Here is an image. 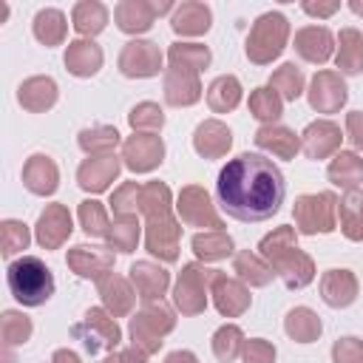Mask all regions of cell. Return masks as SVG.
<instances>
[{
	"label": "cell",
	"instance_id": "obj_1",
	"mask_svg": "<svg viewBox=\"0 0 363 363\" xmlns=\"http://www.w3.org/2000/svg\"><path fill=\"white\" fill-rule=\"evenodd\" d=\"M286 196V182L281 167L261 153H238L230 159L216 182L218 207L247 224L272 218Z\"/></svg>",
	"mask_w": 363,
	"mask_h": 363
},
{
	"label": "cell",
	"instance_id": "obj_2",
	"mask_svg": "<svg viewBox=\"0 0 363 363\" xmlns=\"http://www.w3.org/2000/svg\"><path fill=\"white\" fill-rule=\"evenodd\" d=\"M139 213L145 216V250L164 264L179 258V238L182 221L173 218V196L164 182L142 184Z\"/></svg>",
	"mask_w": 363,
	"mask_h": 363
},
{
	"label": "cell",
	"instance_id": "obj_3",
	"mask_svg": "<svg viewBox=\"0 0 363 363\" xmlns=\"http://www.w3.org/2000/svg\"><path fill=\"white\" fill-rule=\"evenodd\" d=\"M258 255L289 289H303L315 281V261L298 247V230L289 224H281L267 233L258 244Z\"/></svg>",
	"mask_w": 363,
	"mask_h": 363
},
{
	"label": "cell",
	"instance_id": "obj_4",
	"mask_svg": "<svg viewBox=\"0 0 363 363\" xmlns=\"http://www.w3.org/2000/svg\"><path fill=\"white\" fill-rule=\"evenodd\" d=\"M9 292L23 306H43L54 295V275L37 255H23L6 269Z\"/></svg>",
	"mask_w": 363,
	"mask_h": 363
},
{
	"label": "cell",
	"instance_id": "obj_5",
	"mask_svg": "<svg viewBox=\"0 0 363 363\" xmlns=\"http://www.w3.org/2000/svg\"><path fill=\"white\" fill-rule=\"evenodd\" d=\"M286 40H289V20L281 11H267L252 23L247 34V45H244L247 60L255 65H269L272 60L281 57Z\"/></svg>",
	"mask_w": 363,
	"mask_h": 363
},
{
	"label": "cell",
	"instance_id": "obj_6",
	"mask_svg": "<svg viewBox=\"0 0 363 363\" xmlns=\"http://www.w3.org/2000/svg\"><path fill=\"white\" fill-rule=\"evenodd\" d=\"M176 329V312L170 303L164 301H150L142 306V312H136L130 318V326H128V335L133 340L136 349L147 352V354H156L162 349V337L170 335Z\"/></svg>",
	"mask_w": 363,
	"mask_h": 363
},
{
	"label": "cell",
	"instance_id": "obj_7",
	"mask_svg": "<svg viewBox=\"0 0 363 363\" xmlns=\"http://www.w3.org/2000/svg\"><path fill=\"white\" fill-rule=\"evenodd\" d=\"M71 335L82 343V349L88 354H102V352H113L122 340V329L116 323V318L105 309V306H91L85 309L82 320L71 326Z\"/></svg>",
	"mask_w": 363,
	"mask_h": 363
},
{
	"label": "cell",
	"instance_id": "obj_8",
	"mask_svg": "<svg viewBox=\"0 0 363 363\" xmlns=\"http://www.w3.org/2000/svg\"><path fill=\"white\" fill-rule=\"evenodd\" d=\"M337 196L332 190L323 193H306L298 196L292 204L295 216V230L303 235H318V233H332L337 227Z\"/></svg>",
	"mask_w": 363,
	"mask_h": 363
},
{
	"label": "cell",
	"instance_id": "obj_9",
	"mask_svg": "<svg viewBox=\"0 0 363 363\" xmlns=\"http://www.w3.org/2000/svg\"><path fill=\"white\" fill-rule=\"evenodd\" d=\"M218 275V269H210L199 261L184 264L176 284H173V306L182 315H199L207 306V295L213 286V278Z\"/></svg>",
	"mask_w": 363,
	"mask_h": 363
},
{
	"label": "cell",
	"instance_id": "obj_10",
	"mask_svg": "<svg viewBox=\"0 0 363 363\" xmlns=\"http://www.w3.org/2000/svg\"><path fill=\"white\" fill-rule=\"evenodd\" d=\"M176 213L179 221H184L187 227H210V230H224L221 216L216 213V204L210 199V193L199 184H187L182 187L179 199H176Z\"/></svg>",
	"mask_w": 363,
	"mask_h": 363
},
{
	"label": "cell",
	"instance_id": "obj_11",
	"mask_svg": "<svg viewBox=\"0 0 363 363\" xmlns=\"http://www.w3.org/2000/svg\"><path fill=\"white\" fill-rule=\"evenodd\" d=\"M162 51L150 40H130L119 51V71L130 79H147L162 71Z\"/></svg>",
	"mask_w": 363,
	"mask_h": 363
},
{
	"label": "cell",
	"instance_id": "obj_12",
	"mask_svg": "<svg viewBox=\"0 0 363 363\" xmlns=\"http://www.w3.org/2000/svg\"><path fill=\"white\" fill-rule=\"evenodd\" d=\"M306 99H309V108L318 111V113H337L349 99V88L343 82V74L340 71H326V68L318 71L309 82Z\"/></svg>",
	"mask_w": 363,
	"mask_h": 363
},
{
	"label": "cell",
	"instance_id": "obj_13",
	"mask_svg": "<svg viewBox=\"0 0 363 363\" xmlns=\"http://www.w3.org/2000/svg\"><path fill=\"white\" fill-rule=\"evenodd\" d=\"M170 9H173V3H167V0H162V3H156V0H122L113 9V20H116L119 31H125V34H145L153 26V20L159 14H167Z\"/></svg>",
	"mask_w": 363,
	"mask_h": 363
},
{
	"label": "cell",
	"instance_id": "obj_14",
	"mask_svg": "<svg viewBox=\"0 0 363 363\" xmlns=\"http://www.w3.org/2000/svg\"><path fill=\"white\" fill-rule=\"evenodd\" d=\"M164 159V142L156 133H133L122 142V162L133 173H150Z\"/></svg>",
	"mask_w": 363,
	"mask_h": 363
},
{
	"label": "cell",
	"instance_id": "obj_15",
	"mask_svg": "<svg viewBox=\"0 0 363 363\" xmlns=\"http://www.w3.org/2000/svg\"><path fill=\"white\" fill-rule=\"evenodd\" d=\"M74 233V221H71V213L65 204H45V210L40 213L37 218V227H34V238L43 250H60Z\"/></svg>",
	"mask_w": 363,
	"mask_h": 363
},
{
	"label": "cell",
	"instance_id": "obj_16",
	"mask_svg": "<svg viewBox=\"0 0 363 363\" xmlns=\"http://www.w3.org/2000/svg\"><path fill=\"white\" fill-rule=\"evenodd\" d=\"M65 264L79 278L99 281L113 269V250L111 247H96V244H77V247L68 250Z\"/></svg>",
	"mask_w": 363,
	"mask_h": 363
},
{
	"label": "cell",
	"instance_id": "obj_17",
	"mask_svg": "<svg viewBox=\"0 0 363 363\" xmlns=\"http://www.w3.org/2000/svg\"><path fill=\"white\" fill-rule=\"evenodd\" d=\"M119 170H122V156H116V153L88 156L77 167V184L85 193H102L111 187V182L119 176Z\"/></svg>",
	"mask_w": 363,
	"mask_h": 363
},
{
	"label": "cell",
	"instance_id": "obj_18",
	"mask_svg": "<svg viewBox=\"0 0 363 363\" xmlns=\"http://www.w3.org/2000/svg\"><path fill=\"white\" fill-rule=\"evenodd\" d=\"M210 295H213L216 309L224 318H238V315H244L250 309V289H247V284L238 281V278H230L224 272H218L213 278Z\"/></svg>",
	"mask_w": 363,
	"mask_h": 363
},
{
	"label": "cell",
	"instance_id": "obj_19",
	"mask_svg": "<svg viewBox=\"0 0 363 363\" xmlns=\"http://www.w3.org/2000/svg\"><path fill=\"white\" fill-rule=\"evenodd\" d=\"M340 128L329 119H318V122H309L301 133V150L306 159H326V156H335L340 150Z\"/></svg>",
	"mask_w": 363,
	"mask_h": 363
},
{
	"label": "cell",
	"instance_id": "obj_20",
	"mask_svg": "<svg viewBox=\"0 0 363 363\" xmlns=\"http://www.w3.org/2000/svg\"><path fill=\"white\" fill-rule=\"evenodd\" d=\"M201 79L196 71L187 68H164V102L173 108H187L201 99Z\"/></svg>",
	"mask_w": 363,
	"mask_h": 363
},
{
	"label": "cell",
	"instance_id": "obj_21",
	"mask_svg": "<svg viewBox=\"0 0 363 363\" xmlns=\"http://www.w3.org/2000/svg\"><path fill=\"white\" fill-rule=\"evenodd\" d=\"M96 292L102 298V306L113 315V318H125L133 312V303H136V289L130 286L128 278L116 275V272H108L105 278L96 281Z\"/></svg>",
	"mask_w": 363,
	"mask_h": 363
},
{
	"label": "cell",
	"instance_id": "obj_22",
	"mask_svg": "<svg viewBox=\"0 0 363 363\" xmlns=\"http://www.w3.org/2000/svg\"><path fill=\"white\" fill-rule=\"evenodd\" d=\"M130 284L145 303L162 301V295L170 286V272L153 261H136V264H130Z\"/></svg>",
	"mask_w": 363,
	"mask_h": 363
},
{
	"label": "cell",
	"instance_id": "obj_23",
	"mask_svg": "<svg viewBox=\"0 0 363 363\" xmlns=\"http://www.w3.org/2000/svg\"><path fill=\"white\" fill-rule=\"evenodd\" d=\"M335 51V37L326 26H306L295 34V54L312 65H323Z\"/></svg>",
	"mask_w": 363,
	"mask_h": 363
},
{
	"label": "cell",
	"instance_id": "obj_24",
	"mask_svg": "<svg viewBox=\"0 0 363 363\" xmlns=\"http://www.w3.org/2000/svg\"><path fill=\"white\" fill-rule=\"evenodd\" d=\"M23 184L34 193V196H51L60 187V170L57 162L45 153H34L26 159L23 164Z\"/></svg>",
	"mask_w": 363,
	"mask_h": 363
},
{
	"label": "cell",
	"instance_id": "obj_25",
	"mask_svg": "<svg viewBox=\"0 0 363 363\" xmlns=\"http://www.w3.org/2000/svg\"><path fill=\"white\" fill-rule=\"evenodd\" d=\"M320 298L332 309L352 306L357 298V278L352 269H326L320 275Z\"/></svg>",
	"mask_w": 363,
	"mask_h": 363
},
{
	"label": "cell",
	"instance_id": "obj_26",
	"mask_svg": "<svg viewBox=\"0 0 363 363\" xmlns=\"http://www.w3.org/2000/svg\"><path fill=\"white\" fill-rule=\"evenodd\" d=\"M233 145V133L221 119H204L193 133V147L204 159H221L227 156Z\"/></svg>",
	"mask_w": 363,
	"mask_h": 363
},
{
	"label": "cell",
	"instance_id": "obj_27",
	"mask_svg": "<svg viewBox=\"0 0 363 363\" xmlns=\"http://www.w3.org/2000/svg\"><path fill=\"white\" fill-rule=\"evenodd\" d=\"M57 94L60 91H57V82L51 77H28L17 88V102L31 113H43V111L54 108Z\"/></svg>",
	"mask_w": 363,
	"mask_h": 363
},
{
	"label": "cell",
	"instance_id": "obj_28",
	"mask_svg": "<svg viewBox=\"0 0 363 363\" xmlns=\"http://www.w3.org/2000/svg\"><path fill=\"white\" fill-rule=\"evenodd\" d=\"M255 145L278 159H295V153L301 150V136L286 125H261L255 130Z\"/></svg>",
	"mask_w": 363,
	"mask_h": 363
},
{
	"label": "cell",
	"instance_id": "obj_29",
	"mask_svg": "<svg viewBox=\"0 0 363 363\" xmlns=\"http://www.w3.org/2000/svg\"><path fill=\"white\" fill-rule=\"evenodd\" d=\"M102 60H105L102 48L94 40H85V37L68 43V48H65V68L74 77H94L102 68Z\"/></svg>",
	"mask_w": 363,
	"mask_h": 363
},
{
	"label": "cell",
	"instance_id": "obj_30",
	"mask_svg": "<svg viewBox=\"0 0 363 363\" xmlns=\"http://www.w3.org/2000/svg\"><path fill=\"white\" fill-rule=\"evenodd\" d=\"M213 23V14H210V6L207 3H199V0H187L182 6H176L173 17H170V26L176 34L182 37H199L210 28Z\"/></svg>",
	"mask_w": 363,
	"mask_h": 363
},
{
	"label": "cell",
	"instance_id": "obj_31",
	"mask_svg": "<svg viewBox=\"0 0 363 363\" xmlns=\"http://www.w3.org/2000/svg\"><path fill=\"white\" fill-rule=\"evenodd\" d=\"M326 176L335 187H340L346 193H354L363 182V159L354 150H337L335 159L326 167Z\"/></svg>",
	"mask_w": 363,
	"mask_h": 363
},
{
	"label": "cell",
	"instance_id": "obj_32",
	"mask_svg": "<svg viewBox=\"0 0 363 363\" xmlns=\"http://www.w3.org/2000/svg\"><path fill=\"white\" fill-rule=\"evenodd\" d=\"M233 272L238 275V281H244L247 286H267L275 272L272 267L258 255V252H250V250H241L233 255Z\"/></svg>",
	"mask_w": 363,
	"mask_h": 363
},
{
	"label": "cell",
	"instance_id": "obj_33",
	"mask_svg": "<svg viewBox=\"0 0 363 363\" xmlns=\"http://www.w3.org/2000/svg\"><path fill=\"white\" fill-rule=\"evenodd\" d=\"M335 65L340 68V74H360L363 71V34L357 28H340Z\"/></svg>",
	"mask_w": 363,
	"mask_h": 363
},
{
	"label": "cell",
	"instance_id": "obj_34",
	"mask_svg": "<svg viewBox=\"0 0 363 363\" xmlns=\"http://www.w3.org/2000/svg\"><path fill=\"white\" fill-rule=\"evenodd\" d=\"M284 329H286V335H289L292 340H298V343H312V340L320 337L323 323H320V318H318L309 306H295V309L286 312Z\"/></svg>",
	"mask_w": 363,
	"mask_h": 363
},
{
	"label": "cell",
	"instance_id": "obj_35",
	"mask_svg": "<svg viewBox=\"0 0 363 363\" xmlns=\"http://www.w3.org/2000/svg\"><path fill=\"white\" fill-rule=\"evenodd\" d=\"M241 102V82L233 74L216 77L207 88V105L213 113H230Z\"/></svg>",
	"mask_w": 363,
	"mask_h": 363
},
{
	"label": "cell",
	"instance_id": "obj_36",
	"mask_svg": "<svg viewBox=\"0 0 363 363\" xmlns=\"http://www.w3.org/2000/svg\"><path fill=\"white\" fill-rule=\"evenodd\" d=\"M193 252L201 261H224L227 255H233V238L224 230H207V233H196L190 238Z\"/></svg>",
	"mask_w": 363,
	"mask_h": 363
},
{
	"label": "cell",
	"instance_id": "obj_37",
	"mask_svg": "<svg viewBox=\"0 0 363 363\" xmlns=\"http://www.w3.org/2000/svg\"><path fill=\"white\" fill-rule=\"evenodd\" d=\"M71 20H74V28H77L85 40H91V37H96V34L108 26V9H105L99 0H82V3L74 6Z\"/></svg>",
	"mask_w": 363,
	"mask_h": 363
},
{
	"label": "cell",
	"instance_id": "obj_38",
	"mask_svg": "<svg viewBox=\"0 0 363 363\" xmlns=\"http://www.w3.org/2000/svg\"><path fill=\"white\" fill-rule=\"evenodd\" d=\"M68 34V23H65V14L60 9H43L37 11L34 17V37L43 43V45H62Z\"/></svg>",
	"mask_w": 363,
	"mask_h": 363
},
{
	"label": "cell",
	"instance_id": "obj_39",
	"mask_svg": "<svg viewBox=\"0 0 363 363\" xmlns=\"http://www.w3.org/2000/svg\"><path fill=\"white\" fill-rule=\"evenodd\" d=\"M77 142H79V147L88 156H105V153H113L116 150V145L122 142V136L111 125H94V128L79 130V139Z\"/></svg>",
	"mask_w": 363,
	"mask_h": 363
},
{
	"label": "cell",
	"instance_id": "obj_40",
	"mask_svg": "<svg viewBox=\"0 0 363 363\" xmlns=\"http://www.w3.org/2000/svg\"><path fill=\"white\" fill-rule=\"evenodd\" d=\"M108 247L116 252H133L139 238H142V224L136 221V216H119L113 218L111 230H108Z\"/></svg>",
	"mask_w": 363,
	"mask_h": 363
},
{
	"label": "cell",
	"instance_id": "obj_41",
	"mask_svg": "<svg viewBox=\"0 0 363 363\" xmlns=\"http://www.w3.org/2000/svg\"><path fill=\"white\" fill-rule=\"evenodd\" d=\"M167 60L176 68H187V71H201L210 65V48L201 43H173L167 48Z\"/></svg>",
	"mask_w": 363,
	"mask_h": 363
},
{
	"label": "cell",
	"instance_id": "obj_42",
	"mask_svg": "<svg viewBox=\"0 0 363 363\" xmlns=\"http://www.w3.org/2000/svg\"><path fill=\"white\" fill-rule=\"evenodd\" d=\"M244 352V332L235 323H224L213 335V354L218 363H233Z\"/></svg>",
	"mask_w": 363,
	"mask_h": 363
},
{
	"label": "cell",
	"instance_id": "obj_43",
	"mask_svg": "<svg viewBox=\"0 0 363 363\" xmlns=\"http://www.w3.org/2000/svg\"><path fill=\"white\" fill-rule=\"evenodd\" d=\"M337 216H340V233L349 241H363V213H360V190L346 193L337 201Z\"/></svg>",
	"mask_w": 363,
	"mask_h": 363
},
{
	"label": "cell",
	"instance_id": "obj_44",
	"mask_svg": "<svg viewBox=\"0 0 363 363\" xmlns=\"http://www.w3.org/2000/svg\"><path fill=\"white\" fill-rule=\"evenodd\" d=\"M250 113L264 125H275V119L284 113V99L269 85H261L250 94Z\"/></svg>",
	"mask_w": 363,
	"mask_h": 363
},
{
	"label": "cell",
	"instance_id": "obj_45",
	"mask_svg": "<svg viewBox=\"0 0 363 363\" xmlns=\"http://www.w3.org/2000/svg\"><path fill=\"white\" fill-rule=\"evenodd\" d=\"M34 326H31V318L26 312H17V309H6L0 315V337H3V346L11 349V346H20L31 337Z\"/></svg>",
	"mask_w": 363,
	"mask_h": 363
},
{
	"label": "cell",
	"instance_id": "obj_46",
	"mask_svg": "<svg viewBox=\"0 0 363 363\" xmlns=\"http://www.w3.org/2000/svg\"><path fill=\"white\" fill-rule=\"evenodd\" d=\"M269 88L278 91L281 99L295 102V99L303 94V74H301V68H298L295 62H284L281 68L272 71V77H269Z\"/></svg>",
	"mask_w": 363,
	"mask_h": 363
},
{
	"label": "cell",
	"instance_id": "obj_47",
	"mask_svg": "<svg viewBox=\"0 0 363 363\" xmlns=\"http://www.w3.org/2000/svg\"><path fill=\"white\" fill-rule=\"evenodd\" d=\"M77 216H79V227H82L85 235H91V238H105L108 235L111 221H108V213H105V207L99 201H94V199L79 201Z\"/></svg>",
	"mask_w": 363,
	"mask_h": 363
},
{
	"label": "cell",
	"instance_id": "obj_48",
	"mask_svg": "<svg viewBox=\"0 0 363 363\" xmlns=\"http://www.w3.org/2000/svg\"><path fill=\"white\" fill-rule=\"evenodd\" d=\"M28 241H31V233L23 221H17V218L0 221V252H3V258H11V255L23 252L28 247Z\"/></svg>",
	"mask_w": 363,
	"mask_h": 363
},
{
	"label": "cell",
	"instance_id": "obj_49",
	"mask_svg": "<svg viewBox=\"0 0 363 363\" xmlns=\"http://www.w3.org/2000/svg\"><path fill=\"white\" fill-rule=\"evenodd\" d=\"M128 122H130L133 133H159L164 128V111L156 102H139L128 113Z\"/></svg>",
	"mask_w": 363,
	"mask_h": 363
},
{
	"label": "cell",
	"instance_id": "obj_50",
	"mask_svg": "<svg viewBox=\"0 0 363 363\" xmlns=\"http://www.w3.org/2000/svg\"><path fill=\"white\" fill-rule=\"evenodd\" d=\"M139 199H142V184H136V182L119 184V187L113 190V196H111V210H113V216H116V218H119V216H136Z\"/></svg>",
	"mask_w": 363,
	"mask_h": 363
},
{
	"label": "cell",
	"instance_id": "obj_51",
	"mask_svg": "<svg viewBox=\"0 0 363 363\" xmlns=\"http://www.w3.org/2000/svg\"><path fill=\"white\" fill-rule=\"evenodd\" d=\"M332 363H363V340L360 337H337L332 346Z\"/></svg>",
	"mask_w": 363,
	"mask_h": 363
},
{
	"label": "cell",
	"instance_id": "obj_52",
	"mask_svg": "<svg viewBox=\"0 0 363 363\" xmlns=\"http://www.w3.org/2000/svg\"><path fill=\"white\" fill-rule=\"evenodd\" d=\"M244 363H275V346L264 337H252L244 340V352H241Z\"/></svg>",
	"mask_w": 363,
	"mask_h": 363
},
{
	"label": "cell",
	"instance_id": "obj_53",
	"mask_svg": "<svg viewBox=\"0 0 363 363\" xmlns=\"http://www.w3.org/2000/svg\"><path fill=\"white\" fill-rule=\"evenodd\" d=\"M346 136L357 150H363V111L346 113Z\"/></svg>",
	"mask_w": 363,
	"mask_h": 363
},
{
	"label": "cell",
	"instance_id": "obj_54",
	"mask_svg": "<svg viewBox=\"0 0 363 363\" xmlns=\"http://www.w3.org/2000/svg\"><path fill=\"white\" fill-rule=\"evenodd\" d=\"M337 9H340V3H337V0H332V3H320V0H318V3H312V0H309V3H303V11H306V14H312V17H332Z\"/></svg>",
	"mask_w": 363,
	"mask_h": 363
},
{
	"label": "cell",
	"instance_id": "obj_55",
	"mask_svg": "<svg viewBox=\"0 0 363 363\" xmlns=\"http://www.w3.org/2000/svg\"><path fill=\"white\" fill-rule=\"evenodd\" d=\"M116 363H147V352H142L136 346H128V349L116 352Z\"/></svg>",
	"mask_w": 363,
	"mask_h": 363
},
{
	"label": "cell",
	"instance_id": "obj_56",
	"mask_svg": "<svg viewBox=\"0 0 363 363\" xmlns=\"http://www.w3.org/2000/svg\"><path fill=\"white\" fill-rule=\"evenodd\" d=\"M164 363H199V357L193 352H187V349H179V352H170L164 357Z\"/></svg>",
	"mask_w": 363,
	"mask_h": 363
},
{
	"label": "cell",
	"instance_id": "obj_57",
	"mask_svg": "<svg viewBox=\"0 0 363 363\" xmlns=\"http://www.w3.org/2000/svg\"><path fill=\"white\" fill-rule=\"evenodd\" d=\"M51 363H79V354L71 352V349H57L51 354Z\"/></svg>",
	"mask_w": 363,
	"mask_h": 363
},
{
	"label": "cell",
	"instance_id": "obj_58",
	"mask_svg": "<svg viewBox=\"0 0 363 363\" xmlns=\"http://www.w3.org/2000/svg\"><path fill=\"white\" fill-rule=\"evenodd\" d=\"M349 9H352L354 14H360V17H363V0H349Z\"/></svg>",
	"mask_w": 363,
	"mask_h": 363
},
{
	"label": "cell",
	"instance_id": "obj_59",
	"mask_svg": "<svg viewBox=\"0 0 363 363\" xmlns=\"http://www.w3.org/2000/svg\"><path fill=\"white\" fill-rule=\"evenodd\" d=\"M102 363H116V354H111V357H105Z\"/></svg>",
	"mask_w": 363,
	"mask_h": 363
},
{
	"label": "cell",
	"instance_id": "obj_60",
	"mask_svg": "<svg viewBox=\"0 0 363 363\" xmlns=\"http://www.w3.org/2000/svg\"><path fill=\"white\" fill-rule=\"evenodd\" d=\"M360 213H363V193H360Z\"/></svg>",
	"mask_w": 363,
	"mask_h": 363
}]
</instances>
